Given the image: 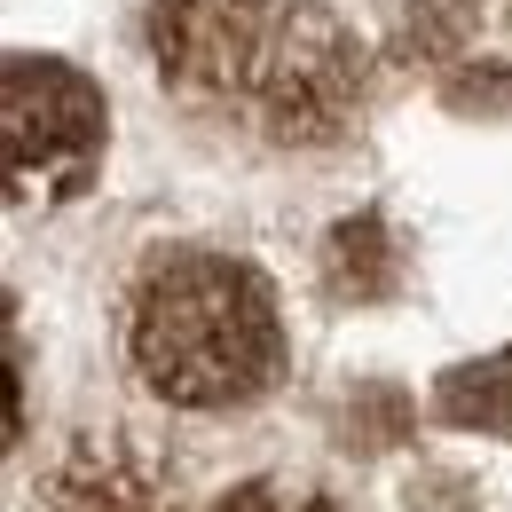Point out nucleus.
<instances>
[{"instance_id": "1", "label": "nucleus", "mask_w": 512, "mask_h": 512, "mask_svg": "<svg viewBox=\"0 0 512 512\" xmlns=\"http://www.w3.org/2000/svg\"><path fill=\"white\" fill-rule=\"evenodd\" d=\"M127 363L174 410H237L276 386V292L229 253H166L127 300Z\"/></svg>"}, {"instance_id": "2", "label": "nucleus", "mask_w": 512, "mask_h": 512, "mask_svg": "<svg viewBox=\"0 0 512 512\" xmlns=\"http://www.w3.org/2000/svg\"><path fill=\"white\" fill-rule=\"evenodd\" d=\"M355 95H363L355 32L339 16L308 8V0H276V32H268V56H260L245 111L276 142H323L355 119Z\"/></svg>"}, {"instance_id": "3", "label": "nucleus", "mask_w": 512, "mask_h": 512, "mask_svg": "<svg viewBox=\"0 0 512 512\" xmlns=\"http://www.w3.org/2000/svg\"><path fill=\"white\" fill-rule=\"evenodd\" d=\"M276 32V0H158L150 8V64L182 95L245 103Z\"/></svg>"}, {"instance_id": "4", "label": "nucleus", "mask_w": 512, "mask_h": 512, "mask_svg": "<svg viewBox=\"0 0 512 512\" xmlns=\"http://www.w3.org/2000/svg\"><path fill=\"white\" fill-rule=\"evenodd\" d=\"M95 142H103V111L71 71H8V182H16V197L79 190V174L95 166Z\"/></svg>"}, {"instance_id": "5", "label": "nucleus", "mask_w": 512, "mask_h": 512, "mask_svg": "<svg viewBox=\"0 0 512 512\" xmlns=\"http://www.w3.org/2000/svg\"><path fill=\"white\" fill-rule=\"evenodd\" d=\"M40 512H166V481H158V465L142 449L87 434L40 481Z\"/></svg>"}, {"instance_id": "6", "label": "nucleus", "mask_w": 512, "mask_h": 512, "mask_svg": "<svg viewBox=\"0 0 512 512\" xmlns=\"http://www.w3.org/2000/svg\"><path fill=\"white\" fill-rule=\"evenodd\" d=\"M213 512H331L316 489H292V481H245V489H229Z\"/></svg>"}]
</instances>
